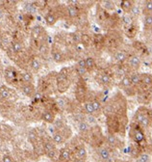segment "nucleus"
Returning a JSON list of instances; mask_svg holds the SVG:
<instances>
[{"mask_svg": "<svg viewBox=\"0 0 152 162\" xmlns=\"http://www.w3.org/2000/svg\"><path fill=\"white\" fill-rule=\"evenodd\" d=\"M70 159V151L68 149L64 148L60 151V155H59V160L61 162H67Z\"/></svg>", "mask_w": 152, "mask_h": 162, "instance_id": "9b49d317", "label": "nucleus"}, {"mask_svg": "<svg viewBox=\"0 0 152 162\" xmlns=\"http://www.w3.org/2000/svg\"><path fill=\"white\" fill-rule=\"evenodd\" d=\"M42 119L44 120V122H46V123H51L54 122L55 120V116H54V114H53L51 111H44V113H42Z\"/></svg>", "mask_w": 152, "mask_h": 162, "instance_id": "4468645a", "label": "nucleus"}, {"mask_svg": "<svg viewBox=\"0 0 152 162\" xmlns=\"http://www.w3.org/2000/svg\"><path fill=\"white\" fill-rule=\"evenodd\" d=\"M40 98H42V95H40V93H35V95H34V98H35V100H39Z\"/></svg>", "mask_w": 152, "mask_h": 162, "instance_id": "49530a36", "label": "nucleus"}, {"mask_svg": "<svg viewBox=\"0 0 152 162\" xmlns=\"http://www.w3.org/2000/svg\"><path fill=\"white\" fill-rule=\"evenodd\" d=\"M137 100H138L139 103H141L143 105L148 104L152 100V96L150 94V91H140V92H138Z\"/></svg>", "mask_w": 152, "mask_h": 162, "instance_id": "7ed1b4c3", "label": "nucleus"}, {"mask_svg": "<svg viewBox=\"0 0 152 162\" xmlns=\"http://www.w3.org/2000/svg\"><path fill=\"white\" fill-rule=\"evenodd\" d=\"M147 113H148V117H149V119H150V121L152 123V109H149V108H147Z\"/></svg>", "mask_w": 152, "mask_h": 162, "instance_id": "de8ad7c7", "label": "nucleus"}, {"mask_svg": "<svg viewBox=\"0 0 152 162\" xmlns=\"http://www.w3.org/2000/svg\"><path fill=\"white\" fill-rule=\"evenodd\" d=\"M90 125L87 123V122H84V121H82V122H80L79 123H78V129H79L80 132H82V133H86V132H88L89 130H90Z\"/></svg>", "mask_w": 152, "mask_h": 162, "instance_id": "393cba45", "label": "nucleus"}, {"mask_svg": "<svg viewBox=\"0 0 152 162\" xmlns=\"http://www.w3.org/2000/svg\"><path fill=\"white\" fill-rule=\"evenodd\" d=\"M129 136L132 140L135 142L137 145H141L144 141H145V135L143 132V128L141 127L140 125L136 123H132L130 127V131H129Z\"/></svg>", "mask_w": 152, "mask_h": 162, "instance_id": "f03ea898", "label": "nucleus"}, {"mask_svg": "<svg viewBox=\"0 0 152 162\" xmlns=\"http://www.w3.org/2000/svg\"><path fill=\"white\" fill-rule=\"evenodd\" d=\"M114 58L118 63H124L125 61L128 60V54L126 53L124 50H118L116 51L115 55H114Z\"/></svg>", "mask_w": 152, "mask_h": 162, "instance_id": "423d86ee", "label": "nucleus"}, {"mask_svg": "<svg viewBox=\"0 0 152 162\" xmlns=\"http://www.w3.org/2000/svg\"><path fill=\"white\" fill-rule=\"evenodd\" d=\"M76 153H77V155H78V158L84 159V160L87 158V151H86V149L83 146H81L77 149Z\"/></svg>", "mask_w": 152, "mask_h": 162, "instance_id": "cd10ccee", "label": "nucleus"}, {"mask_svg": "<svg viewBox=\"0 0 152 162\" xmlns=\"http://www.w3.org/2000/svg\"><path fill=\"white\" fill-rule=\"evenodd\" d=\"M52 58L56 63H62L64 61L63 54L60 51H53L52 52Z\"/></svg>", "mask_w": 152, "mask_h": 162, "instance_id": "c756f323", "label": "nucleus"}, {"mask_svg": "<svg viewBox=\"0 0 152 162\" xmlns=\"http://www.w3.org/2000/svg\"><path fill=\"white\" fill-rule=\"evenodd\" d=\"M143 14L144 16H146V15H152V0H148V1L144 2Z\"/></svg>", "mask_w": 152, "mask_h": 162, "instance_id": "6ab92c4d", "label": "nucleus"}, {"mask_svg": "<svg viewBox=\"0 0 152 162\" xmlns=\"http://www.w3.org/2000/svg\"><path fill=\"white\" fill-rule=\"evenodd\" d=\"M149 91H150V94H151V96H152V88H150V90H149Z\"/></svg>", "mask_w": 152, "mask_h": 162, "instance_id": "8fccbe9b", "label": "nucleus"}, {"mask_svg": "<svg viewBox=\"0 0 152 162\" xmlns=\"http://www.w3.org/2000/svg\"><path fill=\"white\" fill-rule=\"evenodd\" d=\"M84 109L86 111V113L88 115H95V110H93V103L92 101H85L84 103Z\"/></svg>", "mask_w": 152, "mask_h": 162, "instance_id": "a878e982", "label": "nucleus"}, {"mask_svg": "<svg viewBox=\"0 0 152 162\" xmlns=\"http://www.w3.org/2000/svg\"><path fill=\"white\" fill-rule=\"evenodd\" d=\"M141 85L147 88H152V74L150 73H141Z\"/></svg>", "mask_w": 152, "mask_h": 162, "instance_id": "9d476101", "label": "nucleus"}, {"mask_svg": "<svg viewBox=\"0 0 152 162\" xmlns=\"http://www.w3.org/2000/svg\"><path fill=\"white\" fill-rule=\"evenodd\" d=\"M100 82L102 85L104 86H109L112 83V77L108 74V73H102L100 76Z\"/></svg>", "mask_w": 152, "mask_h": 162, "instance_id": "412c9836", "label": "nucleus"}, {"mask_svg": "<svg viewBox=\"0 0 152 162\" xmlns=\"http://www.w3.org/2000/svg\"><path fill=\"white\" fill-rule=\"evenodd\" d=\"M67 14L70 17H76L78 15H79V12H78V10L76 9V7L70 5V6L67 7Z\"/></svg>", "mask_w": 152, "mask_h": 162, "instance_id": "c85d7f7f", "label": "nucleus"}, {"mask_svg": "<svg viewBox=\"0 0 152 162\" xmlns=\"http://www.w3.org/2000/svg\"><path fill=\"white\" fill-rule=\"evenodd\" d=\"M31 68L34 70H39L40 69V63L38 59H33L31 61Z\"/></svg>", "mask_w": 152, "mask_h": 162, "instance_id": "4c0bfd02", "label": "nucleus"}, {"mask_svg": "<svg viewBox=\"0 0 152 162\" xmlns=\"http://www.w3.org/2000/svg\"><path fill=\"white\" fill-rule=\"evenodd\" d=\"M22 92L24 93V95H26L27 97H34L35 95V87L31 83L30 84H25L22 86Z\"/></svg>", "mask_w": 152, "mask_h": 162, "instance_id": "f8f14e48", "label": "nucleus"}, {"mask_svg": "<svg viewBox=\"0 0 152 162\" xmlns=\"http://www.w3.org/2000/svg\"><path fill=\"white\" fill-rule=\"evenodd\" d=\"M122 20H123L124 23H125L126 25H128V26H129V25L132 24V17H131L125 16V17H124L123 19H122Z\"/></svg>", "mask_w": 152, "mask_h": 162, "instance_id": "a19ab883", "label": "nucleus"}, {"mask_svg": "<svg viewBox=\"0 0 152 162\" xmlns=\"http://www.w3.org/2000/svg\"><path fill=\"white\" fill-rule=\"evenodd\" d=\"M98 154H99L100 158L102 159L103 161H108V160H110V158H111L110 151H109L108 149H106V148L99 149V151H98Z\"/></svg>", "mask_w": 152, "mask_h": 162, "instance_id": "ddd939ff", "label": "nucleus"}, {"mask_svg": "<svg viewBox=\"0 0 152 162\" xmlns=\"http://www.w3.org/2000/svg\"><path fill=\"white\" fill-rule=\"evenodd\" d=\"M88 70L87 69H81V68H77V72L79 75H84Z\"/></svg>", "mask_w": 152, "mask_h": 162, "instance_id": "a18cd8bd", "label": "nucleus"}, {"mask_svg": "<svg viewBox=\"0 0 152 162\" xmlns=\"http://www.w3.org/2000/svg\"><path fill=\"white\" fill-rule=\"evenodd\" d=\"M16 76V74H15V72H13L12 70L10 69H7L5 70V77H6L7 80H13Z\"/></svg>", "mask_w": 152, "mask_h": 162, "instance_id": "e433bc0d", "label": "nucleus"}, {"mask_svg": "<svg viewBox=\"0 0 152 162\" xmlns=\"http://www.w3.org/2000/svg\"><path fill=\"white\" fill-rule=\"evenodd\" d=\"M12 47H13L14 52H16V53H19V52H20L22 50V44H21V42H13Z\"/></svg>", "mask_w": 152, "mask_h": 162, "instance_id": "c9c22d12", "label": "nucleus"}, {"mask_svg": "<svg viewBox=\"0 0 152 162\" xmlns=\"http://www.w3.org/2000/svg\"><path fill=\"white\" fill-rule=\"evenodd\" d=\"M77 68H81V69H86V61L85 59H80L77 62Z\"/></svg>", "mask_w": 152, "mask_h": 162, "instance_id": "79ce46f5", "label": "nucleus"}, {"mask_svg": "<svg viewBox=\"0 0 152 162\" xmlns=\"http://www.w3.org/2000/svg\"><path fill=\"white\" fill-rule=\"evenodd\" d=\"M134 123L140 125L143 128L149 127L151 125V121L148 117V113H147V108L145 106H141L138 110L136 111L135 115L133 117Z\"/></svg>", "mask_w": 152, "mask_h": 162, "instance_id": "f257e3e1", "label": "nucleus"}, {"mask_svg": "<svg viewBox=\"0 0 152 162\" xmlns=\"http://www.w3.org/2000/svg\"><path fill=\"white\" fill-rule=\"evenodd\" d=\"M2 162H14V160H13L12 156L6 154V155H4L3 157H2Z\"/></svg>", "mask_w": 152, "mask_h": 162, "instance_id": "c03bdc74", "label": "nucleus"}, {"mask_svg": "<svg viewBox=\"0 0 152 162\" xmlns=\"http://www.w3.org/2000/svg\"><path fill=\"white\" fill-rule=\"evenodd\" d=\"M133 45H134V47H135V48L138 50V51H140L143 55H144V54H146V53H147V47H146L145 44H143V42H135Z\"/></svg>", "mask_w": 152, "mask_h": 162, "instance_id": "aec40b11", "label": "nucleus"}, {"mask_svg": "<svg viewBox=\"0 0 152 162\" xmlns=\"http://www.w3.org/2000/svg\"><path fill=\"white\" fill-rule=\"evenodd\" d=\"M92 103H93V110H95V113L99 112L101 108H102V105H101L100 101L98 100H93L92 101Z\"/></svg>", "mask_w": 152, "mask_h": 162, "instance_id": "f704fd0d", "label": "nucleus"}, {"mask_svg": "<svg viewBox=\"0 0 152 162\" xmlns=\"http://www.w3.org/2000/svg\"><path fill=\"white\" fill-rule=\"evenodd\" d=\"M87 121H88V123H96V120L95 118V115H88V118H87Z\"/></svg>", "mask_w": 152, "mask_h": 162, "instance_id": "37998d69", "label": "nucleus"}, {"mask_svg": "<svg viewBox=\"0 0 152 162\" xmlns=\"http://www.w3.org/2000/svg\"><path fill=\"white\" fill-rule=\"evenodd\" d=\"M74 162H86L84 159H81V158H77V159H75V161Z\"/></svg>", "mask_w": 152, "mask_h": 162, "instance_id": "09e8293b", "label": "nucleus"}, {"mask_svg": "<svg viewBox=\"0 0 152 162\" xmlns=\"http://www.w3.org/2000/svg\"><path fill=\"white\" fill-rule=\"evenodd\" d=\"M85 61H86V69H87V70H93L95 69L96 63L95 60L93 57H87Z\"/></svg>", "mask_w": 152, "mask_h": 162, "instance_id": "a211bd4d", "label": "nucleus"}, {"mask_svg": "<svg viewBox=\"0 0 152 162\" xmlns=\"http://www.w3.org/2000/svg\"><path fill=\"white\" fill-rule=\"evenodd\" d=\"M129 76H130L131 82H132L133 86H135V87H137V88L140 87L141 84V73L134 72L131 73Z\"/></svg>", "mask_w": 152, "mask_h": 162, "instance_id": "0eeeda50", "label": "nucleus"}, {"mask_svg": "<svg viewBox=\"0 0 152 162\" xmlns=\"http://www.w3.org/2000/svg\"><path fill=\"white\" fill-rule=\"evenodd\" d=\"M141 8L140 7L138 6V5H134V7L132 8V10H131V12H130V14H131V16L134 17H139L141 15Z\"/></svg>", "mask_w": 152, "mask_h": 162, "instance_id": "72a5a7b5", "label": "nucleus"}, {"mask_svg": "<svg viewBox=\"0 0 152 162\" xmlns=\"http://www.w3.org/2000/svg\"><path fill=\"white\" fill-rule=\"evenodd\" d=\"M106 142L109 146L113 147V148H116L118 147V144H120V141L118 139L116 138V136L115 134H112V133H109L107 136H106Z\"/></svg>", "mask_w": 152, "mask_h": 162, "instance_id": "1a4fd4ad", "label": "nucleus"}, {"mask_svg": "<svg viewBox=\"0 0 152 162\" xmlns=\"http://www.w3.org/2000/svg\"><path fill=\"white\" fill-rule=\"evenodd\" d=\"M86 96H87V88L84 84L80 83L76 89V98L79 101H85Z\"/></svg>", "mask_w": 152, "mask_h": 162, "instance_id": "39448f33", "label": "nucleus"}, {"mask_svg": "<svg viewBox=\"0 0 152 162\" xmlns=\"http://www.w3.org/2000/svg\"><path fill=\"white\" fill-rule=\"evenodd\" d=\"M151 156L147 153H141L138 157H136V162H150Z\"/></svg>", "mask_w": 152, "mask_h": 162, "instance_id": "4be33fe9", "label": "nucleus"}, {"mask_svg": "<svg viewBox=\"0 0 152 162\" xmlns=\"http://www.w3.org/2000/svg\"><path fill=\"white\" fill-rule=\"evenodd\" d=\"M124 92L126 93L127 96H134L136 94H138V88L135 86H131V87L127 88V89H124Z\"/></svg>", "mask_w": 152, "mask_h": 162, "instance_id": "473e14b6", "label": "nucleus"}, {"mask_svg": "<svg viewBox=\"0 0 152 162\" xmlns=\"http://www.w3.org/2000/svg\"><path fill=\"white\" fill-rule=\"evenodd\" d=\"M120 86L122 89H127V88L131 87L132 85V82H131V79H130V76L129 75H126V76H124L121 78L120 82Z\"/></svg>", "mask_w": 152, "mask_h": 162, "instance_id": "dca6fc26", "label": "nucleus"}, {"mask_svg": "<svg viewBox=\"0 0 152 162\" xmlns=\"http://www.w3.org/2000/svg\"><path fill=\"white\" fill-rule=\"evenodd\" d=\"M22 79H23L24 82H26V84H30L33 80V77L29 72H24L22 73Z\"/></svg>", "mask_w": 152, "mask_h": 162, "instance_id": "58836bf2", "label": "nucleus"}, {"mask_svg": "<svg viewBox=\"0 0 152 162\" xmlns=\"http://www.w3.org/2000/svg\"><path fill=\"white\" fill-rule=\"evenodd\" d=\"M101 6L103 9H105L106 11H114L116 8V5L113 1L110 0H104V1H101Z\"/></svg>", "mask_w": 152, "mask_h": 162, "instance_id": "f3484780", "label": "nucleus"}, {"mask_svg": "<svg viewBox=\"0 0 152 162\" xmlns=\"http://www.w3.org/2000/svg\"><path fill=\"white\" fill-rule=\"evenodd\" d=\"M138 31H139L138 26H137L136 24L132 23L131 25H129L127 30H126V35H127L129 38H134V37H136Z\"/></svg>", "mask_w": 152, "mask_h": 162, "instance_id": "2eb2a0df", "label": "nucleus"}, {"mask_svg": "<svg viewBox=\"0 0 152 162\" xmlns=\"http://www.w3.org/2000/svg\"><path fill=\"white\" fill-rule=\"evenodd\" d=\"M0 96H1L2 98H9L10 97V92L8 89H5V88H3V89L0 90Z\"/></svg>", "mask_w": 152, "mask_h": 162, "instance_id": "ea45409f", "label": "nucleus"}, {"mask_svg": "<svg viewBox=\"0 0 152 162\" xmlns=\"http://www.w3.org/2000/svg\"><path fill=\"white\" fill-rule=\"evenodd\" d=\"M135 5V2L130 1V0H122L120 2V8L122 9V11L126 14H129L131 12V10Z\"/></svg>", "mask_w": 152, "mask_h": 162, "instance_id": "6e6552de", "label": "nucleus"}, {"mask_svg": "<svg viewBox=\"0 0 152 162\" xmlns=\"http://www.w3.org/2000/svg\"><path fill=\"white\" fill-rule=\"evenodd\" d=\"M42 28L40 26H35L34 28L32 29V36L33 38H39L40 36V34H42Z\"/></svg>", "mask_w": 152, "mask_h": 162, "instance_id": "2f4dec72", "label": "nucleus"}, {"mask_svg": "<svg viewBox=\"0 0 152 162\" xmlns=\"http://www.w3.org/2000/svg\"><path fill=\"white\" fill-rule=\"evenodd\" d=\"M127 62H128L129 68H130L131 70H137L139 68H140L141 61V57L139 56V55L133 54V55H131V56H129Z\"/></svg>", "mask_w": 152, "mask_h": 162, "instance_id": "20e7f679", "label": "nucleus"}, {"mask_svg": "<svg viewBox=\"0 0 152 162\" xmlns=\"http://www.w3.org/2000/svg\"><path fill=\"white\" fill-rule=\"evenodd\" d=\"M45 21H46V23L48 25H54L56 23L57 21V17L55 16L54 14H52V13H49V14H47L46 16H45Z\"/></svg>", "mask_w": 152, "mask_h": 162, "instance_id": "b1692460", "label": "nucleus"}, {"mask_svg": "<svg viewBox=\"0 0 152 162\" xmlns=\"http://www.w3.org/2000/svg\"><path fill=\"white\" fill-rule=\"evenodd\" d=\"M53 141H54L55 144H62L64 142V135H63L62 132L60 131H57L53 134Z\"/></svg>", "mask_w": 152, "mask_h": 162, "instance_id": "bb28decb", "label": "nucleus"}, {"mask_svg": "<svg viewBox=\"0 0 152 162\" xmlns=\"http://www.w3.org/2000/svg\"><path fill=\"white\" fill-rule=\"evenodd\" d=\"M143 24L145 28H152V15H146L144 16V19H143Z\"/></svg>", "mask_w": 152, "mask_h": 162, "instance_id": "7c9ffc66", "label": "nucleus"}, {"mask_svg": "<svg viewBox=\"0 0 152 162\" xmlns=\"http://www.w3.org/2000/svg\"><path fill=\"white\" fill-rule=\"evenodd\" d=\"M44 151L46 154L52 153V151H55V145L50 141L45 142V143L44 144Z\"/></svg>", "mask_w": 152, "mask_h": 162, "instance_id": "5701e85b", "label": "nucleus"}]
</instances>
